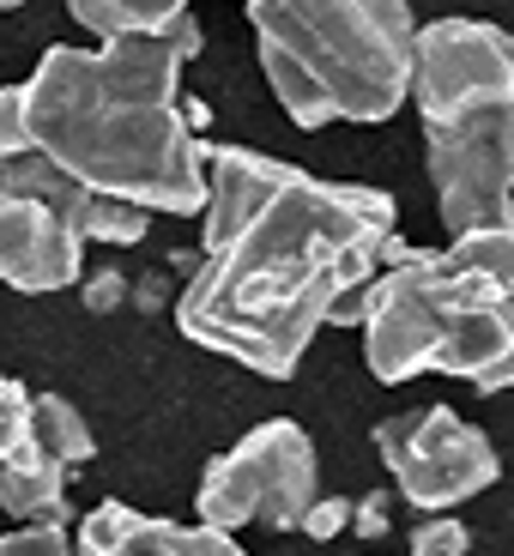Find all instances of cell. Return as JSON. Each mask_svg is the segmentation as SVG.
Returning <instances> with one entry per match:
<instances>
[{"instance_id": "44dd1931", "label": "cell", "mask_w": 514, "mask_h": 556, "mask_svg": "<svg viewBox=\"0 0 514 556\" xmlns=\"http://www.w3.org/2000/svg\"><path fill=\"white\" fill-rule=\"evenodd\" d=\"M13 7H30V0H0V13H13Z\"/></svg>"}, {"instance_id": "9c48e42d", "label": "cell", "mask_w": 514, "mask_h": 556, "mask_svg": "<svg viewBox=\"0 0 514 556\" xmlns=\"http://www.w3.org/2000/svg\"><path fill=\"white\" fill-rule=\"evenodd\" d=\"M79 556H249L237 532L218 527H181L164 515H139L127 502H98L79 520Z\"/></svg>"}, {"instance_id": "277c9868", "label": "cell", "mask_w": 514, "mask_h": 556, "mask_svg": "<svg viewBox=\"0 0 514 556\" xmlns=\"http://www.w3.org/2000/svg\"><path fill=\"white\" fill-rule=\"evenodd\" d=\"M412 110L448 237L514 230V30L430 18L417 30Z\"/></svg>"}, {"instance_id": "5b68a950", "label": "cell", "mask_w": 514, "mask_h": 556, "mask_svg": "<svg viewBox=\"0 0 514 556\" xmlns=\"http://www.w3.org/2000/svg\"><path fill=\"white\" fill-rule=\"evenodd\" d=\"M261 73L297 127L388 122L412 103V0H249Z\"/></svg>"}, {"instance_id": "ba28073f", "label": "cell", "mask_w": 514, "mask_h": 556, "mask_svg": "<svg viewBox=\"0 0 514 556\" xmlns=\"http://www.w3.org/2000/svg\"><path fill=\"white\" fill-rule=\"evenodd\" d=\"M85 278V237L79 224L42 194L0 188V285L25 296L67 291Z\"/></svg>"}, {"instance_id": "6da1fadb", "label": "cell", "mask_w": 514, "mask_h": 556, "mask_svg": "<svg viewBox=\"0 0 514 556\" xmlns=\"http://www.w3.org/2000/svg\"><path fill=\"white\" fill-rule=\"evenodd\" d=\"M393 224L388 188L309 176L254 146H206L200 261L176 291L181 339L291 381L334 308L381 278Z\"/></svg>"}, {"instance_id": "3957f363", "label": "cell", "mask_w": 514, "mask_h": 556, "mask_svg": "<svg viewBox=\"0 0 514 556\" xmlns=\"http://www.w3.org/2000/svg\"><path fill=\"white\" fill-rule=\"evenodd\" d=\"M334 320L363 327V363L388 388L412 376H454L478 393L514 388V230H466L448 249L393 237L381 278Z\"/></svg>"}, {"instance_id": "8992f818", "label": "cell", "mask_w": 514, "mask_h": 556, "mask_svg": "<svg viewBox=\"0 0 514 556\" xmlns=\"http://www.w3.org/2000/svg\"><path fill=\"white\" fill-rule=\"evenodd\" d=\"M315 496H321L315 442H309L303 424L273 417V424L242 435L237 447H224L206 472H200L195 508L218 532H242V527L303 532Z\"/></svg>"}, {"instance_id": "ac0fdd59", "label": "cell", "mask_w": 514, "mask_h": 556, "mask_svg": "<svg viewBox=\"0 0 514 556\" xmlns=\"http://www.w3.org/2000/svg\"><path fill=\"white\" fill-rule=\"evenodd\" d=\"M351 515H358V502H351V496H315V508H309L303 532H309L315 544H327V539H339V532L351 527Z\"/></svg>"}, {"instance_id": "8fae6325", "label": "cell", "mask_w": 514, "mask_h": 556, "mask_svg": "<svg viewBox=\"0 0 514 556\" xmlns=\"http://www.w3.org/2000/svg\"><path fill=\"white\" fill-rule=\"evenodd\" d=\"M67 13L91 37H139V30H170L188 13V0H67Z\"/></svg>"}, {"instance_id": "e0dca14e", "label": "cell", "mask_w": 514, "mask_h": 556, "mask_svg": "<svg viewBox=\"0 0 514 556\" xmlns=\"http://www.w3.org/2000/svg\"><path fill=\"white\" fill-rule=\"evenodd\" d=\"M79 296H85V308H91V315H110V308L134 303V278L115 273V266H103V273L79 278Z\"/></svg>"}, {"instance_id": "5bb4252c", "label": "cell", "mask_w": 514, "mask_h": 556, "mask_svg": "<svg viewBox=\"0 0 514 556\" xmlns=\"http://www.w3.org/2000/svg\"><path fill=\"white\" fill-rule=\"evenodd\" d=\"M30 405H37V393H25L13 376H0V459L30 447Z\"/></svg>"}, {"instance_id": "ffe728a7", "label": "cell", "mask_w": 514, "mask_h": 556, "mask_svg": "<svg viewBox=\"0 0 514 556\" xmlns=\"http://www.w3.org/2000/svg\"><path fill=\"white\" fill-rule=\"evenodd\" d=\"M351 527H358L363 539H381V532H388V502H381V496H363L358 515H351Z\"/></svg>"}, {"instance_id": "d6986e66", "label": "cell", "mask_w": 514, "mask_h": 556, "mask_svg": "<svg viewBox=\"0 0 514 556\" xmlns=\"http://www.w3.org/2000/svg\"><path fill=\"white\" fill-rule=\"evenodd\" d=\"M134 303L146 308V315H158V308H176V296H170V273H146V278H134Z\"/></svg>"}, {"instance_id": "2e32d148", "label": "cell", "mask_w": 514, "mask_h": 556, "mask_svg": "<svg viewBox=\"0 0 514 556\" xmlns=\"http://www.w3.org/2000/svg\"><path fill=\"white\" fill-rule=\"evenodd\" d=\"M466 544H473V532L454 515H424L412 527V556H466Z\"/></svg>"}, {"instance_id": "9a60e30c", "label": "cell", "mask_w": 514, "mask_h": 556, "mask_svg": "<svg viewBox=\"0 0 514 556\" xmlns=\"http://www.w3.org/2000/svg\"><path fill=\"white\" fill-rule=\"evenodd\" d=\"M0 556H79V532H67V520L49 527H18L0 539Z\"/></svg>"}, {"instance_id": "30bf717a", "label": "cell", "mask_w": 514, "mask_h": 556, "mask_svg": "<svg viewBox=\"0 0 514 556\" xmlns=\"http://www.w3.org/2000/svg\"><path fill=\"white\" fill-rule=\"evenodd\" d=\"M67 459H55L49 447H18L13 459H0V508L18 527H49L67 520Z\"/></svg>"}, {"instance_id": "7c38bea8", "label": "cell", "mask_w": 514, "mask_h": 556, "mask_svg": "<svg viewBox=\"0 0 514 556\" xmlns=\"http://www.w3.org/2000/svg\"><path fill=\"white\" fill-rule=\"evenodd\" d=\"M30 442L49 447V454L67 459V466H85V459L98 454L85 412L73 400H61V393H37V405H30Z\"/></svg>"}, {"instance_id": "52a82bcc", "label": "cell", "mask_w": 514, "mask_h": 556, "mask_svg": "<svg viewBox=\"0 0 514 556\" xmlns=\"http://www.w3.org/2000/svg\"><path fill=\"white\" fill-rule=\"evenodd\" d=\"M376 454L393 472L400 496L417 515H448L460 502H473L502 478V459L478 424L454 412V405H424V412H400L376 424Z\"/></svg>"}, {"instance_id": "4fadbf2b", "label": "cell", "mask_w": 514, "mask_h": 556, "mask_svg": "<svg viewBox=\"0 0 514 556\" xmlns=\"http://www.w3.org/2000/svg\"><path fill=\"white\" fill-rule=\"evenodd\" d=\"M37 152V127H30V91L25 85H0V164Z\"/></svg>"}, {"instance_id": "7a4b0ae2", "label": "cell", "mask_w": 514, "mask_h": 556, "mask_svg": "<svg viewBox=\"0 0 514 556\" xmlns=\"http://www.w3.org/2000/svg\"><path fill=\"white\" fill-rule=\"evenodd\" d=\"M200 42L195 13H181L170 30L42 49L25 79L37 146L98 194L200 218L206 139L195 127V98L181 91V67L200 55Z\"/></svg>"}]
</instances>
